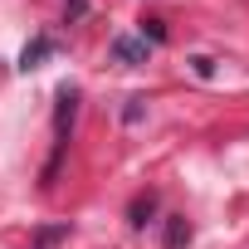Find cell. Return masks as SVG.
Listing matches in <instances>:
<instances>
[{"label":"cell","mask_w":249,"mask_h":249,"mask_svg":"<svg viewBox=\"0 0 249 249\" xmlns=\"http://www.w3.org/2000/svg\"><path fill=\"white\" fill-rule=\"evenodd\" d=\"M49 54H54V39H49V35H39V39H30V44H25V54H20V69L30 73V69H39V59H49Z\"/></svg>","instance_id":"obj_3"},{"label":"cell","mask_w":249,"mask_h":249,"mask_svg":"<svg viewBox=\"0 0 249 249\" xmlns=\"http://www.w3.org/2000/svg\"><path fill=\"white\" fill-rule=\"evenodd\" d=\"M191 69H196L200 78H215V59H210V54H196V59H191Z\"/></svg>","instance_id":"obj_7"},{"label":"cell","mask_w":249,"mask_h":249,"mask_svg":"<svg viewBox=\"0 0 249 249\" xmlns=\"http://www.w3.org/2000/svg\"><path fill=\"white\" fill-rule=\"evenodd\" d=\"M147 54H152L147 39H132V35H117V39H112V59H117V64H132V69H137V64H147Z\"/></svg>","instance_id":"obj_2"},{"label":"cell","mask_w":249,"mask_h":249,"mask_svg":"<svg viewBox=\"0 0 249 249\" xmlns=\"http://www.w3.org/2000/svg\"><path fill=\"white\" fill-rule=\"evenodd\" d=\"M147 35H152V44H161V39H166V30H161V20H147V25H142V39H147Z\"/></svg>","instance_id":"obj_8"},{"label":"cell","mask_w":249,"mask_h":249,"mask_svg":"<svg viewBox=\"0 0 249 249\" xmlns=\"http://www.w3.org/2000/svg\"><path fill=\"white\" fill-rule=\"evenodd\" d=\"M59 239H69V225H39V234H35V249H54Z\"/></svg>","instance_id":"obj_4"},{"label":"cell","mask_w":249,"mask_h":249,"mask_svg":"<svg viewBox=\"0 0 249 249\" xmlns=\"http://www.w3.org/2000/svg\"><path fill=\"white\" fill-rule=\"evenodd\" d=\"M73 117H78V88L64 83L59 88V112H54V157L44 166V186H54V171L64 161V147H69V132H73Z\"/></svg>","instance_id":"obj_1"},{"label":"cell","mask_w":249,"mask_h":249,"mask_svg":"<svg viewBox=\"0 0 249 249\" xmlns=\"http://www.w3.org/2000/svg\"><path fill=\"white\" fill-rule=\"evenodd\" d=\"M152 210H157V196H152V191H147V196H137V200H132V225H147V215H152Z\"/></svg>","instance_id":"obj_6"},{"label":"cell","mask_w":249,"mask_h":249,"mask_svg":"<svg viewBox=\"0 0 249 249\" xmlns=\"http://www.w3.org/2000/svg\"><path fill=\"white\" fill-rule=\"evenodd\" d=\"M181 244H191V225L186 220H171L166 225V249H181Z\"/></svg>","instance_id":"obj_5"}]
</instances>
